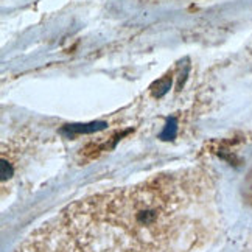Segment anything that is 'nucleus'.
Instances as JSON below:
<instances>
[{"label":"nucleus","mask_w":252,"mask_h":252,"mask_svg":"<svg viewBox=\"0 0 252 252\" xmlns=\"http://www.w3.org/2000/svg\"><path fill=\"white\" fill-rule=\"evenodd\" d=\"M195 173L160 174L139 186L81 199L32 237L30 252H168L201 226Z\"/></svg>","instance_id":"f257e3e1"}]
</instances>
